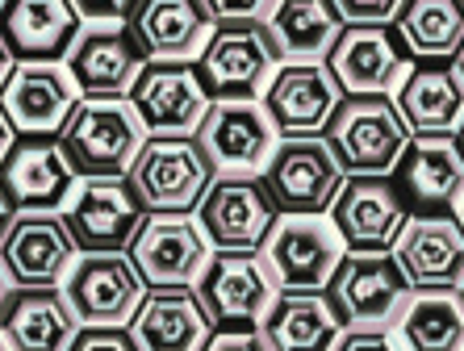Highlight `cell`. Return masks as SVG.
Masks as SVG:
<instances>
[{"label": "cell", "instance_id": "cell-1", "mask_svg": "<svg viewBox=\"0 0 464 351\" xmlns=\"http://www.w3.org/2000/svg\"><path fill=\"white\" fill-rule=\"evenodd\" d=\"M147 139L151 134L142 126L139 109L130 105V96H97V101L84 96L72 122L63 126V134H59L80 180L130 176Z\"/></svg>", "mask_w": 464, "mask_h": 351}, {"label": "cell", "instance_id": "cell-2", "mask_svg": "<svg viewBox=\"0 0 464 351\" xmlns=\"http://www.w3.org/2000/svg\"><path fill=\"white\" fill-rule=\"evenodd\" d=\"M214 180L218 168L197 134H151L130 168V184L142 197L147 213L163 218H193Z\"/></svg>", "mask_w": 464, "mask_h": 351}, {"label": "cell", "instance_id": "cell-3", "mask_svg": "<svg viewBox=\"0 0 464 351\" xmlns=\"http://www.w3.org/2000/svg\"><path fill=\"white\" fill-rule=\"evenodd\" d=\"M414 130L406 126L398 101L389 93L343 96L326 126V142L347 176H389L411 147Z\"/></svg>", "mask_w": 464, "mask_h": 351}, {"label": "cell", "instance_id": "cell-4", "mask_svg": "<svg viewBox=\"0 0 464 351\" xmlns=\"http://www.w3.org/2000/svg\"><path fill=\"white\" fill-rule=\"evenodd\" d=\"M209 101H259L281 67L268 22H218L206 51L193 59Z\"/></svg>", "mask_w": 464, "mask_h": 351}, {"label": "cell", "instance_id": "cell-5", "mask_svg": "<svg viewBox=\"0 0 464 351\" xmlns=\"http://www.w3.org/2000/svg\"><path fill=\"white\" fill-rule=\"evenodd\" d=\"M343 327H389L414 301V285L389 251H347L326 285Z\"/></svg>", "mask_w": 464, "mask_h": 351}, {"label": "cell", "instance_id": "cell-6", "mask_svg": "<svg viewBox=\"0 0 464 351\" xmlns=\"http://www.w3.org/2000/svg\"><path fill=\"white\" fill-rule=\"evenodd\" d=\"M272 201L281 218H314V213H331L339 189L347 184V171L339 168L335 151L326 139H281L272 151L268 168H264Z\"/></svg>", "mask_w": 464, "mask_h": 351}, {"label": "cell", "instance_id": "cell-7", "mask_svg": "<svg viewBox=\"0 0 464 351\" xmlns=\"http://www.w3.org/2000/svg\"><path fill=\"white\" fill-rule=\"evenodd\" d=\"M76 189L80 176L59 134H17L0 160V192L17 213H63Z\"/></svg>", "mask_w": 464, "mask_h": 351}, {"label": "cell", "instance_id": "cell-8", "mask_svg": "<svg viewBox=\"0 0 464 351\" xmlns=\"http://www.w3.org/2000/svg\"><path fill=\"white\" fill-rule=\"evenodd\" d=\"M281 222L264 176H218L197 205V226L214 251H264Z\"/></svg>", "mask_w": 464, "mask_h": 351}, {"label": "cell", "instance_id": "cell-9", "mask_svg": "<svg viewBox=\"0 0 464 351\" xmlns=\"http://www.w3.org/2000/svg\"><path fill=\"white\" fill-rule=\"evenodd\" d=\"M193 288L214 318V330L259 327L281 293L264 264V251H214Z\"/></svg>", "mask_w": 464, "mask_h": 351}, {"label": "cell", "instance_id": "cell-10", "mask_svg": "<svg viewBox=\"0 0 464 351\" xmlns=\"http://www.w3.org/2000/svg\"><path fill=\"white\" fill-rule=\"evenodd\" d=\"M63 218L80 256H105V251H130L134 234L151 213L134 192L130 176H113V180H80Z\"/></svg>", "mask_w": 464, "mask_h": 351}, {"label": "cell", "instance_id": "cell-11", "mask_svg": "<svg viewBox=\"0 0 464 351\" xmlns=\"http://www.w3.org/2000/svg\"><path fill=\"white\" fill-rule=\"evenodd\" d=\"M63 297L72 301L80 327H130L147 297V280L130 251L80 256L63 280Z\"/></svg>", "mask_w": 464, "mask_h": 351}, {"label": "cell", "instance_id": "cell-12", "mask_svg": "<svg viewBox=\"0 0 464 351\" xmlns=\"http://www.w3.org/2000/svg\"><path fill=\"white\" fill-rule=\"evenodd\" d=\"M347 243L339 239L335 222L314 213V218H281L272 239L264 243V264H268L276 288H310L323 293L343 264Z\"/></svg>", "mask_w": 464, "mask_h": 351}, {"label": "cell", "instance_id": "cell-13", "mask_svg": "<svg viewBox=\"0 0 464 351\" xmlns=\"http://www.w3.org/2000/svg\"><path fill=\"white\" fill-rule=\"evenodd\" d=\"M197 142L214 160L218 176H264L281 134L264 101H214L197 130Z\"/></svg>", "mask_w": 464, "mask_h": 351}, {"label": "cell", "instance_id": "cell-14", "mask_svg": "<svg viewBox=\"0 0 464 351\" xmlns=\"http://www.w3.org/2000/svg\"><path fill=\"white\" fill-rule=\"evenodd\" d=\"M147 134H197L209 113V93L193 59H151L130 88Z\"/></svg>", "mask_w": 464, "mask_h": 351}, {"label": "cell", "instance_id": "cell-15", "mask_svg": "<svg viewBox=\"0 0 464 351\" xmlns=\"http://www.w3.org/2000/svg\"><path fill=\"white\" fill-rule=\"evenodd\" d=\"M76 259L80 247L63 213H17L0 243V264L9 268L13 285L25 288H59Z\"/></svg>", "mask_w": 464, "mask_h": 351}, {"label": "cell", "instance_id": "cell-16", "mask_svg": "<svg viewBox=\"0 0 464 351\" xmlns=\"http://www.w3.org/2000/svg\"><path fill=\"white\" fill-rule=\"evenodd\" d=\"M259 101L281 139H314L331 126L343 88L326 63H281Z\"/></svg>", "mask_w": 464, "mask_h": 351}, {"label": "cell", "instance_id": "cell-17", "mask_svg": "<svg viewBox=\"0 0 464 351\" xmlns=\"http://www.w3.org/2000/svg\"><path fill=\"white\" fill-rule=\"evenodd\" d=\"M80 101L67 63H13L0 88V109L17 134H63Z\"/></svg>", "mask_w": 464, "mask_h": 351}, {"label": "cell", "instance_id": "cell-18", "mask_svg": "<svg viewBox=\"0 0 464 351\" xmlns=\"http://www.w3.org/2000/svg\"><path fill=\"white\" fill-rule=\"evenodd\" d=\"M331 222L347 251H389L398 247L401 230L411 222V210L389 176H347L331 205Z\"/></svg>", "mask_w": 464, "mask_h": 351}, {"label": "cell", "instance_id": "cell-19", "mask_svg": "<svg viewBox=\"0 0 464 351\" xmlns=\"http://www.w3.org/2000/svg\"><path fill=\"white\" fill-rule=\"evenodd\" d=\"M151 63L147 46L139 43V34L121 25H84L76 38L72 54H67V72L76 80L80 96L97 101V96H130L139 72Z\"/></svg>", "mask_w": 464, "mask_h": 351}, {"label": "cell", "instance_id": "cell-20", "mask_svg": "<svg viewBox=\"0 0 464 351\" xmlns=\"http://www.w3.org/2000/svg\"><path fill=\"white\" fill-rule=\"evenodd\" d=\"M214 247H209L206 230L197 226V218H163L151 213L142 230L130 243V259L142 272L147 288H168V285H197V277L206 272Z\"/></svg>", "mask_w": 464, "mask_h": 351}, {"label": "cell", "instance_id": "cell-21", "mask_svg": "<svg viewBox=\"0 0 464 351\" xmlns=\"http://www.w3.org/2000/svg\"><path fill=\"white\" fill-rule=\"evenodd\" d=\"M84 34V17L72 0H5L0 38L13 63H67V54Z\"/></svg>", "mask_w": 464, "mask_h": 351}, {"label": "cell", "instance_id": "cell-22", "mask_svg": "<svg viewBox=\"0 0 464 351\" xmlns=\"http://www.w3.org/2000/svg\"><path fill=\"white\" fill-rule=\"evenodd\" d=\"M393 184H398L406 210L419 218L431 213H448L464 197V151L452 134L440 139H422L414 134L401 163L393 168Z\"/></svg>", "mask_w": 464, "mask_h": 351}, {"label": "cell", "instance_id": "cell-23", "mask_svg": "<svg viewBox=\"0 0 464 351\" xmlns=\"http://www.w3.org/2000/svg\"><path fill=\"white\" fill-rule=\"evenodd\" d=\"M401 272L419 293H456L464 288V226L460 218L431 213L411 218L393 247Z\"/></svg>", "mask_w": 464, "mask_h": 351}, {"label": "cell", "instance_id": "cell-24", "mask_svg": "<svg viewBox=\"0 0 464 351\" xmlns=\"http://www.w3.org/2000/svg\"><path fill=\"white\" fill-rule=\"evenodd\" d=\"M411 63V51L401 46L393 25H347L335 51L326 54V67L339 80L343 96L389 93Z\"/></svg>", "mask_w": 464, "mask_h": 351}, {"label": "cell", "instance_id": "cell-25", "mask_svg": "<svg viewBox=\"0 0 464 351\" xmlns=\"http://www.w3.org/2000/svg\"><path fill=\"white\" fill-rule=\"evenodd\" d=\"M130 335L139 351H206L214 339V318L193 285L147 288L139 314L130 318Z\"/></svg>", "mask_w": 464, "mask_h": 351}, {"label": "cell", "instance_id": "cell-26", "mask_svg": "<svg viewBox=\"0 0 464 351\" xmlns=\"http://www.w3.org/2000/svg\"><path fill=\"white\" fill-rule=\"evenodd\" d=\"M80 335V318L72 301L59 288H25L13 285V293L0 306V339L9 351H67Z\"/></svg>", "mask_w": 464, "mask_h": 351}, {"label": "cell", "instance_id": "cell-27", "mask_svg": "<svg viewBox=\"0 0 464 351\" xmlns=\"http://www.w3.org/2000/svg\"><path fill=\"white\" fill-rule=\"evenodd\" d=\"M398 109L406 126L422 139L464 130V72L456 67V59L414 63L398 84Z\"/></svg>", "mask_w": 464, "mask_h": 351}, {"label": "cell", "instance_id": "cell-28", "mask_svg": "<svg viewBox=\"0 0 464 351\" xmlns=\"http://www.w3.org/2000/svg\"><path fill=\"white\" fill-rule=\"evenodd\" d=\"M343 330L347 327L326 297V288L323 293L281 288L264 322H259V335H264L268 351H335Z\"/></svg>", "mask_w": 464, "mask_h": 351}, {"label": "cell", "instance_id": "cell-29", "mask_svg": "<svg viewBox=\"0 0 464 351\" xmlns=\"http://www.w3.org/2000/svg\"><path fill=\"white\" fill-rule=\"evenodd\" d=\"M130 30L139 34L151 59H197L218 22L206 0H139L130 13Z\"/></svg>", "mask_w": 464, "mask_h": 351}, {"label": "cell", "instance_id": "cell-30", "mask_svg": "<svg viewBox=\"0 0 464 351\" xmlns=\"http://www.w3.org/2000/svg\"><path fill=\"white\" fill-rule=\"evenodd\" d=\"M281 63H323L347 30L335 0H276L264 17Z\"/></svg>", "mask_w": 464, "mask_h": 351}, {"label": "cell", "instance_id": "cell-31", "mask_svg": "<svg viewBox=\"0 0 464 351\" xmlns=\"http://www.w3.org/2000/svg\"><path fill=\"white\" fill-rule=\"evenodd\" d=\"M398 38L419 63H443L464 51V0H401Z\"/></svg>", "mask_w": 464, "mask_h": 351}, {"label": "cell", "instance_id": "cell-32", "mask_svg": "<svg viewBox=\"0 0 464 351\" xmlns=\"http://www.w3.org/2000/svg\"><path fill=\"white\" fill-rule=\"evenodd\" d=\"M406 351H464V306L452 293H422L401 314Z\"/></svg>", "mask_w": 464, "mask_h": 351}, {"label": "cell", "instance_id": "cell-33", "mask_svg": "<svg viewBox=\"0 0 464 351\" xmlns=\"http://www.w3.org/2000/svg\"><path fill=\"white\" fill-rule=\"evenodd\" d=\"M67 351H139L130 327H80L76 343Z\"/></svg>", "mask_w": 464, "mask_h": 351}, {"label": "cell", "instance_id": "cell-34", "mask_svg": "<svg viewBox=\"0 0 464 351\" xmlns=\"http://www.w3.org/2000/svg\"><path fill=\"white\" fill-rule=\"evenodd\" d=\"M347 25H389L398 17L401 0H335Z\"/></svg>", "mask_w": 464, "mask_h": 351}, {"label": "cell", "instance_id": "cell-35", "mask_svg": "<svg viewBox=\"0 0 464 351\" xmlns=\"http://www.w3.org/2000/svg\"><path fill=\"white\" fill-rule=\"evenodd\" d=\"M76 13L84 17V25H121L130 22V13L139 0H72Z\"/></svg>", "mask_w": 464, "mask_h": 351}, {"label": "cell", "instance_id": "cell-36", "mask_svg": "<svg viewBox=\"0 0 464 351\" xmlns=\"http://www.w3.org/2000/svg\"><path fill=\"white\" fill-rule=\"evenodd\" d=\"M214 22H264L276 0H206Z\"/></svg>", "mask_w": 464, "mask_h": 351}, {"label": "cell", "instance_id": "cell-37", "mask_svg": "<svg viewBox=\"0 0 464 351\" xmlns=\"http://www.w3.org/2000/svg\"><path fill=\"white\" fill-rule=\"evenodd\" d=\"M335 351H398V343L385 327H352L339 335Z\"/></svg>", "mask_w": 464, "mask_h": 351}, {"label": "cell", "instance_id": "cell-38", "mask_svg": "<svg viewBox=\"0 0 464 351\" xmlns=\"http://www.w3.org/2000/svg\"><path fill=\"white\" fill-rule=\"evenodd\" d=\"M206 351H268V343H264L259 327H235V330H214Z\"/></svg>", "mask_w": 464, "mask_h": 351}, {"label": "cell", "instance_id": "cell-39", "mask_svg": "<svg viewBox=\"0 0 464 351\" xmlns=\"http://www.w3.org/2000/svg\"><path fill=\"white\" fill-rule=\"evenodd\" d=\"M13 139H17V130L9 126V117H5V109H0V160H5V155H9Z\"/></svg>", "mask_w": 464, "mask_h": 351}, {"label": "cell", "instance_id": "cell-40", "mask_svg": "<svg viewBox=\"0 0 464 351\" xmlns=\"http://www.w3.org/2000/svg\"><path fill=\"white\" fill-rule=\"evenodd\" d=\"M13 218H17V210H13V205H9V197L0 192V243H5V234H9Z\"/></svg>", "mask_w": 464, "mask_h": 351}, {"label": "cell", "instance_id": "cell-41", "mask_svg": "<svg viewBox=\"0 0 464 351\" xmlns=\"http://www.w3.org/2000/svg\"><path fill=\"white\" fill-rule=\"evenodd\" d=\"M9 72H13V54H9V46H5V38H0V88H5Z\"/></svg>", "mask_w": 464, "mask_h": 351}, {"label": "cell", "instance_id": "cell-42", "mask_svg": "<svg viewBox=\"0 0 464 351\" xmlns=\"http://www.w3.org/2000/svg\"><path fill=\"white\" fill-rule=\"evenodd\" d=\"M13 293V277H9V268L0 264V306H5V297Z\"/></svg>", "mask_w": 464, "mask_h": 351}, {"label": "cell", "instance_id": "cell-43", "mask_svg": "<svg viewBox=\"0 0 464 351\" xmlns=\"http://www.w3.org/2000/svg\"><path fill=\"white\" fill-rule=\"evenodd\" d=\"M456 67H460V72H464V51H460V54H456Z\"/></svg>", "mask_w": 464, "mask_h": 351}, {"label": "cell", "instance_id": "cell-44", "mask_svg": "<svg viewBox=\"0 0 464 351\" xmlns=\"http://www.w3.org/2000/svg\"><path fill=\"white\" fill-rule=\"evenodd\" d=\"M460 226H464V197H460Z\"/></svg>", "mask_w": 464, "mask_h": 351}, {"label": "cell", "instance_id": "cell-45", "mask_svg": "<svg viewBox=\"0 0 464 351\" xmlns=\"http://www.w3.org/2000/svg\"><path fill=\"white\" fill-rule=\"evenodd\" d=\"M0 351H9V343H5V339H0Z\"/></svg>", "mask_w": 464, "mask_h": 351}, {"label": "cell", "instance_id": "cell-46", "mask_svg": "<svg viewBox=\"0 0 464 351\" xmlns=\"http://www.w3.org/2000/svg\"><path fill=\"white\" fill-rule=\"evenodd\" d=\"M460 151H464V130H460Z\"/></svg>", "mask_w": 464, "mask_h": 351}, {"label": "cell", "instance_id": "cell-47", "mask_svg": "<svg viewBox=\"0 0 464 351\" xmlns=\"http://www.w3.org/2000/svg\"><path fill=\"white\" fill-rule=\"evenodd\" d=\"M460 306H464V288H460Z\"/></svg>", "mask_w": 464, "mask_h": 351}, {"label": "cell", "instance_id": "cell-48", "mask_svg": "<svg viewBox=\"0 0 464 351\" xmlns=\"http://www.w3.org/2000/svg\"><path fill=\"white\" fill-rule=\"evenodd\" d=\"M0 5H5V0H0Z\"/></svg>", "mask_w": 464, "mask_h": 351}]
</instances>
